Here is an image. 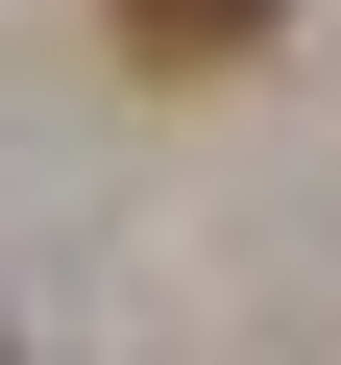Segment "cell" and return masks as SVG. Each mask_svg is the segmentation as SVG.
<instances>
[{"label":"cell","instance_id":"6da1fadb","mask_svg":"<svg viewBox=\"0 0 341 365\" xmlns=\"http://www.w3.org/2000/svg\"><path fill=\"white\" fill-rule=\"evenodd\" d=\"M292 0H122V73H244Z\"/></svg>","mask_w":341,"mask_h":365}]
</instances>
